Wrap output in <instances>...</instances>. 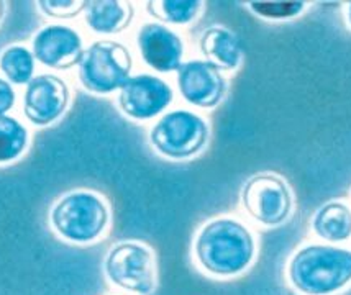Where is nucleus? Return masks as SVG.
<instances>
[{
  "mask_svg": "<svg viewBox=\"0 0 351 295\" xmlns=\"http://www.w3.org/2000/svg\"><path fill=\"white\" fill-rule=\"evenodd\" d=\"M138 49L149 68L171 73L181 68L184 44L171 28L161 23H146L138 31Z\"/></svg>",
  "mask_w": 351,
  "mask_h": 295,
  "instance_id": "nucleus-12",
  "label": "nucleus"
},
{
  "mask_svg": "<svg viewBox=\"0 0 351 295\" xmlns=\"http://www.w3.org/2000/svg\"><path fill=\"white\" fill-rule=\"evenodd\" d=\"M173 102V90L165 81L149 74L128 79L122 86L119 105L128 117L148 120L161 114Z\"/></svg>",
  "mask_w": 351,
  "mask_h": 295,
  "instance_id": "nucleus-8",
  "label": "nucleus"
},
{
  "mask_svg": "<svg viewBox=\"0 0 351 295\" xmlns=\"http://www.w3.org/2000/svg\"><path fill=\"white\" fill-rule=\"evenodd\" d=\"M179 92L200 109L219 105L227 92V81L220 69L208 61H189L178 69Z\"/></svg>",
  "mask_w": 351,
  "mask_h": 295,
  "instance_id": "nucleus-9",
  "label": "nucleus"
},
{
  "mask_svg": "<svg viewBox=\"0 0 351 295\" xmlns=\"http://www.w3.org/2000/svg\"><path fill=\"white\" fill-rule=\"evenodd\" d=\"M149 140L161 155L173 159H186L206 146L208 125L192 112L174 110L158 120L149 133Z\"/></svg>",
  "mask_w": 351,
  "mask_h": 295,
  "instance_id": "nucleus-5",
  "label": "nucleus"
},
{
  "mask_svg": "<svg viewBox=\"0 0 351 295\" xmlns=\"http://www.w3.org/2000/svg\"><path fill=\"white\" fill-rule=\"evenodd\" d=\"M28 133L19 120L0 115V163L15 159L27 146Z\"/></svg>",
  "mask_w": 351,
  "mask_h": 295,
  "instance_id": "nucleus-17",
  "label": "nucleus"
},
{
  "mask_svg": "<svg viewBox=\"0 0 351 295\" xmlns=\"http://www.w3.org/2000/svg\"><path fill=\"white\" fill-rule=\"evenodd\" d=\"M195 256L206 271L215 276H233L252 263L254 238L248 228L237 220H214L197 235Z\"/></svg>",
  "mask_w": 351,
  "mask_h": 295,
  "instance_id": "nucleus-1",
  "label": "nucleus"
},
{
  "mask_svg": "<svg viewBox=\"0 0 351 295\" xmlns=\"http://www.w3.org/2000/svg\"><path fill=\"white\" fill-rule=\"evenodd\" d=\"M154 5L158 7L153 8L152 5H148V10L154 16L169 23L186 25L197 16L202 2H199V0H162V2L154 3Z\"/></svg>",
  "mask_w": 351,
  "mask_h": 295,
  "instance_id": "nucleus-18",
  "label": "nucleus"
},
{
  "mask_svg": "<svg viewBox=\"0 0 351 295\" xmlns=\"http://www.w3.org/2000/svg\"><path fill=\"white\" fill-rule=\"evenodd\" d=\"M132 55L119 41L100 40L86 49L79 62V79L87 90L110 94L130 79Z\"/></svg>",
  "mask_w": 351,
  "mask_h": 295,
  "instance_id": "nucleus-3",
  "label": "nucleus"
},
{
  "mask_svg": "<svg viewBox=\"0 0 351 295\" xmlns=\"http://www.w3.org/2000/svg\"><path fill=\"white\" fill-rule=\"evenodd\" d=\"M0 69L14 84H27L35 70V57L27 48L10 47L0 56Z\"/></svg>",
  "mask_w": 351,
  "mask_h": 295,
  "instance_id": "nucleus-16",
  "label": "nucleus"
},
{
  "mask_svg": "<svg viewBox=\"0 0 351 295\" xmlns=\"http://www.w3.org/2000/svg\"><path fill=\"white\" fill-rule=\"evenodd\" d=\"M291 284L304 295H328L351 281V251L327 244H308L291 257Z\"/></svg>",
  "mask_w": 351,
  "mask_h": 295,
  "instance_id": "nucleus-2",
  "label": "nucleus"
},
{
  "mask_svg": "<svg viewBox=\"0 0 351 295\" xmlns=\"http://www.w3.org/2000/svg\"><path fill=\"white\" fill-rule=\"evenodd\" d=\"M312 228L327 241H345L351 236V209L341 202H328L320 207L312 220Z\"/></svg>",
  "mask_w": 351,
  "mask_h": 295,
  "instance_id": "nucleus-15",
  "label": "nucleus"
},
{
  "mask_svg": "<svg viewBox=\"0 0 351 295\" xmlns=\"http://www.w3.org/2000/svg\"><path fill=\"white\" fill-rule=\"evenodd\" d=\"M106 274L115 285L140 295L152 292L156 282L152 251L135 241H123L110 249L106 259Z\"/></svg>",
  "mask_w": 351,
  "mask_h": 295,
  "instance_id": "nucleus-6",
  "label": "nucleus"
},
{
  "mask_svg": "<svg viewBox=\"0 0 351 295\" xmlns=\"http://www.w3.org/2000/svg\"><path fill=\"white\" fill-rule=\"evenodd\" d=\"M15 103V92L7 81L0 79V115H5Z\"/></svg>",
  "mask_w": 351,
  "mask_h": 295,
  "instance_id": "nucleus-21",
  "label": "nucleus"
},
{
  "mask_svg": "<svg viewBox=\"0 0 351 295\" xmlns=\"http://www.w3.org/2000/svg\"><path fill=\"white\" fill-rule=\"evenodd\" d=\"M254 14L266 18H291L304 10V2H252L250 3Z\"/></svg>",
  "mask_w": 351,
  "mask_h": 295,
  "instance_id": "nucleus-19",
  "label": "nucleus"
},
{
  "mask_svg": "<svg viewBox=\"0 0 351 295\" xmlns=\"http://www.w3.org/2000/svg\"><path fill=\"white\" fill-rule=\"evenodd\" d=\"M86 23L97 33H120L133 18V7L117 0H94L86 2Z\"/></svg>",
  "mask_w": 351,
  "mask_h": 295,
  "instance_id": "nucleus-14",
  "label": "nucleus"
},
{
  "mask_svg": "<svg viewBox=\"0 0 351 295\" xmlns=\"http://www.w3.org/2000/svg\"><path fill=\"white\" fill-rule=\"evenodd\" d=\"M199 47L208 62L215 64L219 69L232 70L241 61L240 41L232 31L225 30V28H208L200 36Z\"/></svg>",
  "mask_w": 351,
  "mask_h": 295,
  "instance_id": "nucleus-13",
  "label": "nucleus"
},
{
  "mask_svg": "<svg viewBox=\"0 0 351 295\" xmlns=\"http://www.w3.org/2000/svg\"><path fill=\"white\" fill-rule=\"evenodd\" d=\"M241 202L256 222L278 227L292 210V194L284 179L274 174H256L250 177L241 190Z\"/></svg>",
  "mask_w": 351,
  "mask_h": 295,
  "instance_id": "nucleus-7",
  "label": "nucleus"
},
{
  "mask_svg": "<svg viewBox=\"0 0 351 295\" xmlns=\"http://www.w3.org/2000/svg\"><path fill=\"white\" fill-rule=\"evenodd\" d=\"M53 227L66 240L87 243L106 230L107 205L90 192H73L62 197L51 211Z\"/></svg>",
  "mask_w": 351,
  "mask_h": 295,
  "instance_id": "nucleus-4",
  "label": "nucleus"
},
{
  "mask_svg": "<svg viewBox=\"0 0 351 295\" xmlns=\"http://www.w3.org/2000/svg\"><path fill=\"white\" fill-rule=\"evenodd\" d=\"M69 102L68 84L53 74H41L28 82L23 97L25 117L32 123H53L62 115Z\"/></svg>",
  "mask_w": 351,
  "mask_h": 295,
  "instance_id": "nucleus-10",
  "label": "nucleus"
},
{
  "mask_svg": "<svg viewBox=\"0 0 351 295\" xmlns=\"http://www.w3.org/2000/svg\"><path fill=\"white\" fill-rule=\"evenodd\" d=\"M348 20H350V25H351V3H350V7H348Z\"/></svg>",
  "mask_w": 351,
  "mask_h": 295,
  "instance_id": "nucleus-23",
  "label": "nucleus"
},
{
  "mask_svg": "<svg viewBox=\"0 0 351 295\" xmlns=\"http://www.w3.org/2000/svg\"><path fill=\"white\" fill-rule=\"evenodd\" d=\"M33 55L48 68L69 69L81 62L84 49L76 30L64 25H49L36 33Z\"/></svg>",
  "mask_w": 351,
  "mask_h": 295,
  "instance_id": "nucleus-11",
  "label": "nucleus"
},
{
  "mask_svg": "<svg viewBox=\"0 0 351 295\" xmlns=\"http://www.w3.org/2000/svg\"><path fill=\"white\" fill-rule=\"evenodd\" d=\"M41 12L54 18H73L86 8V2H73V0H40Z\"/></svg>",
  "mask_w": 351,
  "mask_h": 295,
  "instance_id": "nucleus-20",
  "label": "nucleus"
},
{
  "mask_svg": "<svg viewBox=\"0 0 351 295\" xmlns=\"http://www.w3.org/2000/svg\"><path fill=\"white\" fill-rule=\"evenodd\" d=\"M3 10H5V3L0 2V20H2V16H3Z\"/></svg>",
  "mask_w": 351,
  "mask_h": 295,
  "instance_id": "nucleus-22",
  "label": "nucleus"
}]
</instances>
